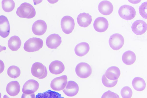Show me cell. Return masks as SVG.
I'll return each instance as SVG.
<instances>
[{
    "mask_svg": "<svg viewBox=\"0 0 147 98\" xmlns=\"http://www.w3.org/2000/svg\"><path fill=\"white\" fill-rule=\"evenodd\" d=\"M16 14L20 18L30 19L35 16L36 12L35 9L31 4L24 2L21 4L17 8Z\"/></svg>",
    "mask_w": 147,
    "mask_h": 98,
    "instance_id": "1",
    "label": "cell"
},
{
    "mask_svg": "<svg viewBox=\"0 0 147 98\" xmlns=\"http://www.w3.org/2000/svg\"><path fill=\"white\" fill-rule=\"evenodd\" d=\"M42 40L38 38L32 37L27 40L24 44V49L28 52L37 51L41 49L43 45Z\"/></svg>",
    "mask_w": 147,
    "mask_h": 98,
    "instance_id": "2",
    "label": "cell"
},
{
    "mask_svg": "<svg viewBox=\"0 0 147 98\" xmlns=\"http://www.w3.org/2000/svg\"><path fill=\"white\" fill-rule=\"evenodd\" d=\"M118 14L121 18L128 20L134 18L136 15V11L133 7L128 5H124L119 8Z\"/></svg>",
    "mask_w": 147,
    "mask_h": 98,
    "instance_id": "3",
    "label": "cell"
},
{
    "mask_svg": "<svg viewBox=\"0 0 147 98\" xmlns=\"http://www.w3.org/2000/svg\"><path fill=\"white\" fill-rule=\"evenodd\" d=\"M31 72L33 76L39 79L45 78L47 74L46 67L38 62H35L32 64L31 68Z\"/></svg>",
    "mask_w": 147,
    "mask_h": 98,
    "instance_id": "4",
    "label": "cell"
},
{
    "mask_svg": "<svg viewBox=\"0 0 147 98\" xmlns=\"http://www.w3.org/2000/svg\"><path fill=\"white\" fill-rule=\"evenodd\" d=\"M75 71L79 77L82 78H86L91 75L92 69L91 66L88 63L81 62L76 65Z\"/></svg>",
    "mask_w": 147,
    "mask_h": 98,
    "instance_id": "5",
    "label": "cell"
},
{
    "mask_svg": "<svg viewBox=\"0 0 147 98\" xmlns=\"http://www.w3.org/2000/svg\"><path fill=\"white\" fill-rule=\"evenodd\" d=\"M124 42V38L119 33H114L111 35L109 40L110 47L113 50H117L123 46Z\"/></svg>",
    "mask_w": 147,
    "mask_h": 98,
    "instance_id": "6",
    "label": "cell"
},
{
    "mask_svg": "<svg viewBox=\"0 0 147 98\" xmlns=\"http://www.w3.org/2000/svg\"><path fill=\"white\" fill-rule=\"evenodd\" d=\"M61 25L63 31L66 34H69L72 32L74 29V20L70 16H65L61 19Z\"/></svg>",
    "mask_w": 147,
    "mask_h": 98,
    "instance_id": "7",
    "label": "cell"
},
{
    "mask_svg": "<svg viewBox=\"0 0 147 98\" xmlns=\"http://www.w3.org/2000/svg\"><path fill=\"white\" fill-rule=\"evenodd\" d=\"M67 78L65 75L55 78L51 82L50 86L53 90L60 91L65 87L67 82Z\"/></svg>",
    "mask_w": 147,
    "mask_h": 98,
    "instance_id": "8",
    "label": "cell"
},
{
    "mask_svg": "<svg viewBox=\"0 0 147 98\" xmlns=\"http://www.w3.org/2000/svg\"><path fill=\"white\" fill-rule=\"evenodd\" d=\"M47 25L43 20H38L34 22L32 24V29L33 33L36 35H41L46 32Z\"/></svg>",
    "mask_w": 147,
    "mask_h": 98,
    "instance_id": "9",
    "label": "cell"
},
{
    "mask_svg": "<svg viewBox=\"0 0 147 98\" xmlns=\"http://www.w3.org/2000/svg\"><path fill=\"white\" fill-rule=\"evenodd\" d=\"M61 42V38L60 36L58 34L54 33L47 37L46 44L48 48L56 49L60 46Z\"/></svg>",
    "mask_w": 147,
    "mask_h": 98,
    "instance_id": "10",
    "label": "cell"
},
{
    "mask_svg": "<svg viewBox=\"0 0 147 98\" xmlns=\"http://www.w3.org/2000/svg\"><path fill=\"white\" fill-rule=\"evenodd\" d=\"M94 28L96 31L99 32L106 31L109 27L107 20L104 17H99L96 18L93 23Z\"/></svg>",
    "mask_w": 147,
    "mask_h": 98,
    "instance_id": "11",
    "label": "cell"
},
{
    "mask_svg": "<svg viewBox=\"0 0 147 98\" xmlns=\"http://www.w3.org/2000/svg\"><path fill=\"white\" fill-rule=\"evenodd\" d=\"M10 26L7 17L4 15L0 16V35L5 38L7 37L10 33Z\"/></svg>",
    "mask_w": 147,
    "mask_h": 98,
    "instance_id": "12",
    "label": "cell"
},
{
    "mask_svg": "<svg viewBox=\"0 0 147 98\" xmlns=\"http://www.w3.org/2000/svg\"><path fill=\"white\" fill-rule=\"evenodd\" d=\"M39 87V84L37 81L33 79L29 80L24 84L22 91L26 94H32L36 92Z\"/></svg>",
    "mask_w": 147,
    "mask_h": 98,
    "instance_id": "13",
    "label": "cell"
},
{
    "mask_svg": "<svg viewBox=\"0 0 147 98\" xmlns=\"http://www.w3.org/2000/svg\"><path fill=\"white\" fill-rule=\"evenodd\" d=\"M63 90L64 94L69 97H73L76 95L79 90L78 84L73 81H69Z\"/></svg>",
    "mask_w": 147,
    "mask_h": 98,
    "instance_id": "14",
    "label": "cell"
},
{
    "mask_svg": "<svg viewBox=\"0 0 147 98\" xmlns=\"http://www.w3.org/2000/svg\"><path fill=\"white\" fill-rule=\"evenodd\" d=\"M147 27V24L145 21L140 20H137L132 24L131 29L135 34L141 35L146 32Z\"/></svg>",
    "mask_w": 147,
    "mask_h": 98,
    "instance_id": "15",
    "label": "cell"
},
{
    "mask_svg": "<svg viewBox=\"0 0 147 98\" xmlns=\"http://www.w3.org/2000/svg\"><path fill=\"white\" fill-rule=\"evenodd\" d=\"M98 10L99 12L105 15H108L113 12V7L110 1L104 0L100 2L98 5Z\"/></svg>",
    "mask_w": 147,
    "mask_h": 98,
    "instance_id": "16",
    "label": "cell"
},
{
    "mask_svg": "<svg viewBox=\"0 0 147 98\" xmlns=\"http://www.w3.org/2000/svg\"><path fill=\"white\" fill-rule=\"evenodd\" d=\"M50 72L54 74L57 75L62 73L65 69V66L63 63L58 60L52 62L49 66Z\"/></svg>",
    "mask_w": 147,
    "mask_h": 98,
    "instance_id": "17",
    "label": "cell"
},
{
    "mask_svg": "<svg viewBox=\"0 0 147 98\" xmlns=\"http://www.w3.org/2000/svg\"><path fill=\"white\" fill-rule=\"evenodd\" d=\"M77 20L78 24L84 27L89 26L92 20V16L89 14L85 12L80 14L77 17Z\"/></svg>",
    "mask_w": 147,
    "mask_h": 98,
    "instance_id": "18",
    "label": "cell"
},
{
    "mask_svg": "<svg viewBox=\"0 0 147 98\" xmlns=\"http://www.w3.org/2000/svg\"><path fill=\"white\" fill-rule=\"evenodd\" d=\"M105 74L106 77L109 80L115 81L118 79L120 75L121 72L118 67L113 66L108 68Z\"/></svg>",
    "mask_w": 147,
    "mask_h": 98,
    "instance_id": "19",
    "label": "cell"
},
{
    "mask_svg": "<svg viewBox=\"0 0 147 98\" xmlns=\"http://www.w3.org/2000/svg\"><path fill=\"white\" fill-rule=\"evenodd\" d=\"M20 90L19 83L16 81H12L8 83L7 85L6 91L10 96H14L18 95Z\"/></svg>",
    "mask_w": 147,
    "mask_h": 98,
    "instance_id": "20",
    "label": "cell"
},
{
    "mask_svg": "<svg viewBox=\"0 0 147 98\" xmlns=\"http://www.w3.org/2000/svg\"><path fill=\"white\" fill-rule=\"evenodd\" d=\"M90 50L89 44L86 42H82L75 46L74 52L76 54L79 56H82L86 54Z\"/></svg>",
    "mask_w": 147,
    "mask_h": 98,
    "instance_id": "21",
    "label": "cell"
},
{
    "mask_svg": "<svg viewBox=\"0 0 147 98\" xmlns=\"http://www.w3.org/2000/svg\"><path fill=\"white\" fill-rule=\"evenodd\" d=\"M136 56L133 51L128 50L125 52L122 55V60L123 62L127 65H130L136 61Z\"/></svg>",
    "mask_w": 147,
    "mask_h": 98,
    "instance_id": "22",
    "label": "cell"
},
{
    "mask_svg": "<svg viewBox=\"0 0 147 98\" xmlns=\"http://www.w3.org/2000/svg\"><path fill=\"white\" fill-rule=\"evenodd\" d=\"M21 41L20 37L16 35L11 36L8 41V46L12 51H16L20 48Z\"/></svg>",
    "mask_w": 147,
    "mask_h": 98,
    "instance_id": "23",
    "label": "cell"
},
{
    "mask_svg": "<svg viewBox=\"0 0 147 98\" xmlns=\"http://www.w3.org/2000/svg\"><path fill=\"white\" fill-rule=\"evenodd\" d=\"M132 84L134 89L138 91H143L146 87L145 80L143 78L140 77L134 78L132 80Z\"/></svg>",
    "mask_w": 147,
    "mask_h": 98,
    "instance_id": "24",
    "label": "cell"
},
{
    "mask_svg": "<svg viewBox=\"0 0 147 98\" xmlns=\"http://www.w3.org/2000/svg\"><path fill=\"white\" fill-rule=\"evenodd\" d=\"M36 98H64L58 92L48 90L42 93H38Z\"/></svg>",
    "mask_w": 147,
    "mask_h": 98,
    "instance_id": "25",
    "label": "cell"
},
{
    "mask_svg": "<svg viewBox=\"0 0 147 98\" xmlns=\"http://www.w3.org/2000/svg\"><path fill=\"white\" fill-rule=\"evenodd\" d=\"M20 68L15 65L10 66L7 70V75L12 78H16L18 77L20 75Z\"/></svg>",
    "mask_w": 147,
    "mask_h": 98,
    "instance_id": "26",
    "label": "cell"
},
{
    "mask_svg": "<svg viewBox=\"0 0 147 98\" xmlns=\"http://www.w3.org/2000/svg\"><path fill=\"white\" fill-rule=\"evenodd\" d=\"M2 7L4 11L10 12L14 9L15 3L13 0H3L2 1Z\"/></svg>",
    "mask_w": 147,
    "mask_h": 98,
    "instance_id": "27",
    "label": "cell"
},
{
    "mask_svg": "<svg viewBox=\"0 0 147 98\" xmlns=\"http://www.w3.org/2000/svg\"><path fill=\"white\" fill-rule=\"evenodd\" d=\"M103 84L105 87L108 88H111L115 86L117 84L118 80L115 81L111 80L106 77L105 74H104L101 78Z\"/></svg>",
    "mask_w": 147,
    "mask_h": 98,
    "instance_id": "28",
    "label": "cell"
},
{
    "mask_svg": "<svg viewBox=\"0 0 147 98\" xmlns=\"http://www.w3.org/2000/svg\"><path fill=\"white\" fill-rule=\"evenodd\" d=\"M132 94V89L128 86L123 87L121 91V94L122 98H131Z\"/></svg>",
    "mask_w": 147,
    "mask_h": 98,
    "instance_id": "29",
    "label": "cell"
},
{
    "mask_svg": "<svg viewBox=\"0 0 147 98\" xmlns=\"http://www.w3.org/2000/svg\"><path fill=\"white\" fill-rule=\"evenodd\" d=\"M147 2H144L139 7V10L140 14L144 18L147 19Z\"/></svg>",
    "mask_w": 147,
    "mask_h": 98,
    "instance_id": "30",
    "label": "cell"
},
{
    "mask_svg": "<svg viewBox=\"0 0 147 98\" xmlns=\"http://www.w3.org/2000/svg\"><path fill=\"white\" fill-rule=\"evenodd\" d=\"M101 98H119V97L117 93L109 90L102 94Z\"/></svg>",
    "mask_w": 147,
    "mask_h": 98,
    "instance_id": "31",
    "label": "cell"
},
{
    "mask_svg": "<svg viewBox=\"0 0 147 98\" xmlns=\"http://www.w3.org/2000/svg\"><path fill=\"white\" fill-rule=\"evenodd\" d=\"M21 98H36L35 94L34 93L31 94H26L23 93Z\"/></svg>",
    "mask_w": 147,
    "mask_h": 98,
    "instance_id": "32",
    "label": "cell"
},
{
    "mask_svg": "<svg viewBox=\"0 0 147 98\" xmlns=\"http://www.w3.org/2000/svg\"><path fill=\"white\" fill-rule=\"evenodd\" d=\"M5 65L4 63L0 59V74L3 71Z\"/></svg>",
    "mask_w": 147,
    "mask_h": 98,
    "instance_id": "33",
    "label": "cell"
},
{
    "mask_svg": "<svg viewBox=\"0 0 147 98\" xmlns=\"http://www.w3.org/2000/svg\"><path fill=\"white\" fill-rule=\"evenodd\" d=\"M6 48L5 46H2L0 45V52L3 50H6Z\"/></svg>",
    "mask_w": 147,
    "mask_h": 98,
    "instance_id": "34",
    "label": "cell"
},
{
    "mask_svg": "<svg viewBox=\"0 0 147 98\" xmlns=\"http://www.w3.org/2000/svg\"><path fill=\"white\" fill-rule=\"evenodd\" d=\"M3 98H10L6 95H4Z\"/></svg>",
    "mask_w": 147,
    "mask_h": 98,
    "instance_id": "35",
    "label": "cell"
},
{
    "mask_svg": "<svg viewBox=\"0 0 147 98\" xmlns=\"http://www.w3.org/2000/svg\"><path fill=\"white\" fill-rule=\"evenodd\" d=\"M1 93H0V98H1Z\"/></svg>",
    "mask_w": 147,
    "mask_h": 98,
    "instance_id": "36",
    "label": "cell"
}]
</instances>
